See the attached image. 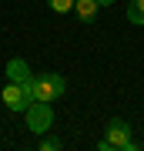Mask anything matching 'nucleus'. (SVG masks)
I'll return each instance as SVG.
<instances>
[{"label":"nucleus","mask_w":144,"mask_h":151,"mask_svg":"<svg viewBox=\"0 0 144 151\" xmlns=\"http://www.w3.org/2000/svg\"><path fill=\"white\" fill-rule=\"evenodd\" d=\"M67 91V81L60 74H34V101H57L64 97Z\"/></svg>","instance_id":"1"},{"label":"nucleus","mask_w":144,"mask_h":151,"mask_svg":"<svg viewBox=\"0 0 144 151\" xmlns=\"http://www.w3.org/2000/svg\"><path fill=\"white\" fill-rule=\"evenodd\" d=\"M24 118H27V128H30L34 134H47L50 124H54V108L47 101H34L30 108L24 111Z\"/></svg>","instance_id":"2"},{"label":"nucleus","mask_w":144,"mask_h":151,"mask_svg":"<svg viewBox=\"0 0 144 151\" xmlns=\"http://www.w3.org/2000/svg\"><path fill=\"white\" fill-rule=\"evenodd\" d=\"M107 145H111V151L114 148H117V151H138L141 145H138V141H134L131 138V124L128 121H121V118H114L111 124H107Z\"/></svg>","instance_id":"3"},{"label":"nucleus","mask_w":144,"mask_h":151,"mask_svg":"<svg viewBox=\"0 0 144 151\" xmlns=\"http://www.w3.org/2000/svg\"><path fill=\"white\" fill-rule=\"evenodd\" d=\"M0 101L7 104L10 111H17V114H24L27 108L34 104V97L24 91V84H17V81H7V87H4V94H0Z\"/></svg>","instance_id":"4"},{"label":"nucleus","mask_w":144,"mask_h":151,"mask_svg":"<svg viewBox=\"0 0 144 151\" xmlns=\"http://www.w3.org/2000/svg\"><path fill=\"white\" fill-rule=\"evenodd\" d=\"M7 77L17 81V84H24V91L34 97V70L27 67L24 57H10V60H7Z\"/></svg>","instance_id":"5"},{"label":"nucleus","mask_w":144,"mask_h":151,"mask_svg":"<svg viewBox=\"0 0 144 151\" xmlns=\"http://www.w3.org/2000/svg\"><path fill=\"white\" fill-rule=\"evenodd\" d=\"M97 0H74V14H77V20H84V24H91L94 17H97Z\"/></svg>","instance_id":"6"},{"label":"nucleus","mask_w":144,"mask_h":151,"mask_svg":"<svg viewBox=\"0 0 144 151\" xmlns=\"http://www.w3.org/2000/svg\"><path fill=\"white\" fill-rule=\"evenodd\" d=\"M128 20L134 24V27H144V0H128Z\"/></svg>","instance_id":"7"},{"label":"nucleus","mask_w":144,"mask_h":151,"mask_svg":"<svg viewBox=\"0 0 144 151\" xmlns=\"http://www.w3.org/2000/svg\"><path fill=\"white\" fill-rule=\"evenodd\" d=\"M47 7L57 14H67V10H74V0H47Z\"/></svg>","instance_id":"8"},{"label":"nucleus","mask_w":144,"mask_h":151,"mask_svg":"<svg viewBox=\"0 0 144 151\" xmlns=\"http://www.w3.org/2000/svg\"><path fill=\"white\" fill-rule=\"evenodd\" d=\"M57 148H64V145H60V138H50V134H47V138L40 141V151H57Z\"/></svg>","instance_id":"9"},{"label":"nucleus","mask_w":144,"mask_h":151,"mask_svg":"<svg viewBox=\"0 0 144 151\" xmlns=\"http://www.w3.org/2000/svg\"><path fill=\"white\" fill-rule=\"evenodd\" d=\"M114 4V0H97V7H111Z\"/></svg>","instance_id":"10"}]
</instances>
